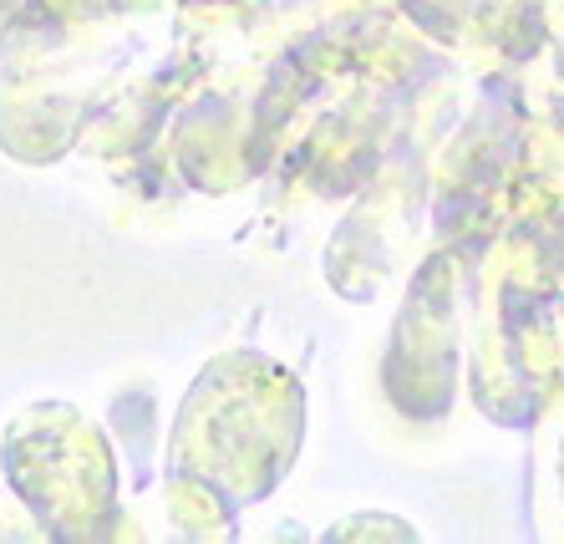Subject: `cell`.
Masks as SVG:
<instances>
[]
</instances>
